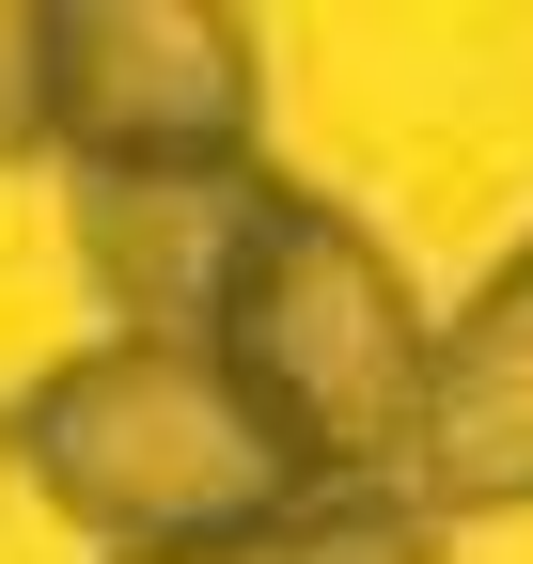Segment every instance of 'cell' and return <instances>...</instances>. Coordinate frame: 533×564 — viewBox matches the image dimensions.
I'll use <instances>...</instances> for the list:
<instances>
[{"mask_svg":"<svg viewBox=\"0 0 533 564\" xmlns=\"http://www.w3.org/2000/svg\"><path fill=\"white\" fill-rule=\"evenodd\" d=\"M173 345L220 361V392L298 455V486H409V423H424L439 314L409 299V267H392L329 188L251 173Z\"/></svg>","mask_w":533,"mask_h":564,"instance_id":"1","label":"cell"},{"mask_svg":"<svg viewBox=\"0 0 533 564\" xmlns=\"http://www.w3.org/2000/svg\"><path fill=\"white\" fill-rule=\"evenodd\" d=\"M0 455L17 486L95 533L110 564H173V549H220V533H266L283 502H329L298 486V455L220 392L205 345H142V329H95L0 408Z\"/></svg>","mask_w":533,"mask_h":564,"instance_id":"2","label":"cell"},{"mask_svg":"<svg viewBox=\"0 0 533 564\" xmlns=\"http://www.w3.org/2000/svg\"><path fill=\"white\" fill-rule=\"evenodd\" d=\"M63 188H188L266 158V47L220 0H47Z\"/></svg>","mask_w":533,"mask_h":564,"instance_id":"3","label":"cell"},{"mask_svg":"<svg viewBox=\"0 0 533 564\" xmlns=\"http://www.w3.org/2000/svg\"><path fill=\"white\" fill-rule=\"evenodd\" d=\"M409 502L455 518H533V236L439 314L424 345V423H409Z\"/></svg>","mask_w":533,"mask_h":564,"instance_id":"4","label":"cell"},{"mask_svg":"<svg viewBox=\"0 0 533 564\" xmlns=\"http://www.w3.org/2000/svg\"><path fill=\"white\" fill-rule=\"evenodd\" d=\"M455 533L409 502V486H329V502H283L266 533H220V549H173V564H439Z\"/></svg>","mask_w":533,"mask_h":564,"instance_id":"5","label":"cell"},{"mask_svg":"<svg viewBox=\"0 0 533 564\" xmlns=\"http://www.w3.org/2000/svg\"><path fill=\"white\" fill-rule=\"evenodd\" d=\"M0 158H47V0H0Z\"/></svg>","mask_w":533,"mask_h":564,"instance_id":"6","label":"cell"},{"mask_svg":"<svg viewBox=\"0 0 533 564\" xmlns=\"http://www.w3.org/2000/svg\"><path fill=\"white\" fill-rule=\"evenodd\" d=\"M0 486H17V455H0Z\"/></svg>","mask_w":533,"mask_h":564,"instance_id":"7","label":"cell"}]
</instances>
